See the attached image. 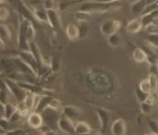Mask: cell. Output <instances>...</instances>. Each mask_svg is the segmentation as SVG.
I'll use <instances>...</instances> for the list:
<instances>
[{
    "label": "cell",
    "mask_w": 158,
    "mask_h": 135,
    "mask_svg": "<svg viewBox=\"0 0 158 135\" xmlns=\"http://www.w3.org/2000/svg\"><path fill=\"white\" fill-rule=\"evenodd\" d=\"M118 5V0L110 3H103L98 1H84L79 6V11L86 13H104L113 9Z\"/></svg>",
    "instance_id": "obj_1"
},
{
    "label": "cell",
    "mask_w": 158,
    "mask_h": 135,
    "mask_svg": "<svg viewBox=\"0 0 158 135\" xmlns=\"http://www.w3.org/2000/svg\"><path fill=\"white\" fill-rule=\"evenodd\" d=\"M41 115L43 118V122L44 124H46L47 127H49L52 131L53 129H58V121L62 115V113H60L58 109L48 107L41 112Z\"/></svg>",
    "instance_id": "obj_2"
},
{
    "label": "cell",
    "mask_w": 158,
    "mask_h": 135,
    "mask_svg": "<svg viewBox=\"0 0 158 135\" xmlns=\"http://www.w3.org/2000/svg\"><path fill=\"white\" fill-rule=\"evenodd\" d=\"M9 92L16 97L18 103L22 102L27 95V90H25L18 83V81H15L14 79H6L4 80Z\"/></svg>",
    "instance_id": "obj_3"
},
{
    "label": "cell",
    "mask_w": 158,
    "mask_h": 135,
    "mask_svg": "<svg viewBox=\"0 0 158 135\" xmlns=\"http://www.w3.org/2000/svg\"><path fill=\"white\" fill-rule=\"evenodd\" d=\"M18 56L22 59L28 65H30L37 74L40 72V69L39 67V62L31 51H20Z\"/></svg>",
    "instance_id": "obj_4"
},
{
    "label": "cell",
    "mask_w": 158,
    "mask_h": 135,
    "mask_svg": "<svg viewBox=\"0 0 158 135\" xmlns=\"http://www.w3.org/2000/svg\"><path fill=\"white\" fill-rule=\"evenodd\" d=\"M120 28L119 21L116 19H108L104 21L100 26V31L103 35L110 36L112 33L118 32Z\"/></svg>",
    "instance_id": "obj_5"
},
{
    "label": "cell",
    "mask_w": 158,
    "mask_h": 135,
    "mask_svg": "<svg viewBox=\"0 0 158 135\" xmlns=\"http://www.w3.org/2000/svg\"><path fill=\"white\" fill-rule=\"evenodd\" d=\"M75 122L70 119L66 118L64 115H61L59 121H58V130L61 132L67 133V134H74L75 133Z\"/></svg>",
    "instance_id": "obj_6"
},
{
    "label": "cell",
    "mask_w": 158,
    "mask_h": 135,
    "mask_svg": "<svg viewBox=\"0 0 158 135\" xmlns=\"http://www.w3.org/2000/svg\"><path fill=\"white\" fill-rule=\"evenodd\" d=\"M27 122L31 128L35 129V130L40 129L44 124L41 113L37 112V111H32L28 115Z\"/></svg>",
    "instance_id": "obj_7"
},
{
    "label": "cell",
    "mask_w": 158,
    "mask_h": 135,
    "mask_svg": "<svg viewBox=\"0 0 158 135\" xmlns=\"http://www.w3.org/2000/svg\"><path fill=\"white\" fill-rule=\"evenodd\" d=\"M110 132L113 135H124L127 133L126 122L122 119H118L111 124Z\"/></svg>",
    "instance_id": "obj_8"
},
{
    "label": "cell",
    "mask_w": 158,
    "mask_h": 135,
    "mask_svg": "<svg viewBox=\"0 0 158 135\" xmlns=\"http://www.w3.org/2000/svg\"><path fill=\"white\" fill-rule=\"evenodd\" d=\"M143 25L140 18H133L130 20L126 25V31L131 34H134L139 32L143 29Z\"/></svg>",
    "instance_id": "obj_9"
},
{
    "label": "cell",
    "mask_w": 158,
    "mask_h": 135,
    "mask_svg": "<svg viewBox=\"0 0 158 135\" xmlns=\"http://www.w3.org/2000/svg\"><path fill=\"white\" fill-rule=\"evenodd\" d=\"M62 114L64 115L66 118L70 119L71 121H73L75 122L76 120H77L80 117V111L77 108L73 107V106H67L64 107L62 110Z\"/></svg>",
    "instance_id": "obj_10"
},
{
    "label": "cell",
    "mask_w": 158,
    "mask_h": 135,
    "mask_svg": "<svg viewBox=\"0 0 158 135\" xmlns=\"http://www.w3.org/2000/svg\"><path fill=\"white\" fill-rule=\"evenodd\" d=\"M97 114H98V117L99 121H100L101 130L103 132H106L107 128L110 124V115H109L108 111H106L104 109H98Z\"/></svg>",
    "instance_id": "obj_11"
},
{
    "label": "cell",
    "mask_w": 158,
    "mask_h": 135,
    "mask_svg": "<svg viewBox=\"0 0 158 135\" xmlns=\"http://www.w3.org/2000/svg\"><path fill=\"white\" fill-rule=\"evenodd\" d=\"M48 13V23L52 28L57 29L61 23L59 15L57 13V11L55 9H51V10H47Z\"/></svg>",
    "instance_id": "obj_12"
},
{
    "label": "cell",
    "mask_w": 158,
    "mask_h": 135,
    "mask_svg": "<svg viewBox=\"0 0 158 135\" xmlns=\"http://www.w3.org/2000/svg\"><path fill=\"white\" fill-rule=\"evenodd\" d=\"M132 58L134 62L138 63H144L148 61V54L145 52V51L142 48H135L132 51Z\"/></svg>",
    "instance_id": "obj_13"
},
{
    "label": "cell",
    "mask_w": 158,
    "mask_h": 135,
    "mask_svg": "<svg viewBox=\"0 0 158 135\" xmlns=\"http://www.w3.org/2000/svg\"><path fill=\"white\" fill-rule=\"evenodd\" d=\"M65 31H66V35L68 39H70L71 41H76L79 39L78 25H76L74 23H69L66 26Z\"/></svg>",
    "instance_id": "obj_14"
},
{
    "label": "cell",
    "mask_w": 158,
    "mask_h": 135,
    "mask_svg": "<svg viewBox=\"0 0 158 135\" xmlns=\"http://www.w3.org/2000/svg\"><path fill=\"white\" fill-rule=\"evenodd\" d=\"M91 133V127L85 121H77L75 124V133L79 135L89 134Z\"/></svg>",
    "instance_id": "obj_15"
},
{
    "label": "cell",
    "mask_w": 158,
    "mask_h": 135,
    "mask_svg": "<svg viewBox=\"0 0 158 135\" xmlns=\"http://www.w3.org/2000/svg\"><path fill=\"white\" fill-rule=\"evenodd\" d=\"M34 18L39 20L40 22L43 23H48V13L47 10L42 6V7H36L32 11Z\"/></svg>",
    "instance_id": "obj_16"
},
{
    "label": "cell",
    "mask_w": 158,
    "mask_h": 135,
    "mask_svg": "<svg viewBox=\"0 0 158 135\" xmlns=\"http://www.w3.org/2000/svg\"><path fill=\"white\" fill-rule=\"evenodd\" d=\"M146 6H147V0H136L131 5V10L133 14L142 15Z\"/></svg>",
    "instance_id": "obj_17"
},
{
    "label": "cell",
    "mask_w": 158,
    "mask_h": 135,
    "mask_svg": "<svg viewBox=\"0 0 158 135\" xmlns=\"http://www.w3.org/2000/svg\"><path fill=\"white\" fill-rule=\"evenodd\" d=\"M52 98V96H51L42 95V96H41V98H40V100L39 104H38V106L36 107V108H35L34 111H37V112L41 113L46 108L49 107V104H50Z\"/></svg>",
    "instance_id": "obj_18"
},
{
    "label": "cell",
    "mask_w": 158,
    "mask_h": 135,
    "mask_svg": "<svg viewBox=\"0 0 158 135\" xmlns=\"http://www.w3.org/2000/svg\"><path fill=\"white\" fill-rule=\"evenodd\" d=\"M18 110V104H14L12 102L5 103V118L10 120V118L15 114Z\"/></svg>",
    "instance_id": "obj_19"
},
{
    "label": "cell",
    "mask_w": 158,
    "mask_h": 135,
    "mask_svg": "<svg viewBox=\"0 0 158 135\" xmlns=\"http://www.w3.org/2000/svg\"><path fill=\"white\" fill-rule=\"evenodd\" d=\"M120 42H121V39H120V36H119L118 32L112 33L110 36H108V43L113 48L118 47L119 44H120Z\"/></svg>",
    "instance_id": "obj_20"
},
{
    "label": "cell",
    "mask_w": 158,
    "mask_h": 135,
    "mask_svg": "<svg viewBox=\"0 0 158 135\" xmlns=\"http://www.w3.org/2000/svg\"><path fill=\"white\" fill-rule=\"evenodd\" d=\"M0 34H1V43H5L6 41H8L11 39L10 30L7 28V26L4 24H1L0 26Z\"/></svg>",
    "instance_id": "obj_21"
},
{
    "label": "cell",
    "mask_w": 158,
    "mask_h": 135,
    "mask_svg": "<svg viewBox=\"0 0 158 135\" xmlns=\"http://www.w3.org/2000/svg\"><path fill=\"white\" fill-rule=\"evenodd\" d=\"M141 110L144 115H150L154 111V104L148 102L147 100L141 102Z\"/></svg>",
    "instance_id": "obj_22"
},
{
    "label": "cell",
    "mask_w": 158,
    "mask_h": 135,
    "mask_svg": "<svg viewBox=\"0 0 158 135\" xmlns=\"http://www.w3.org/2000/svg\"><path fill=\"white\" fill-rule=\"evenodd\" d=\"M138 88L142 90L143 92H144V93H146L148 95H151L152 94V87H151V83L149 81V78H146V79L142 80L139 83Z\"/></svg>",
    "instance_id": "obj_23"
},
{
    "label": "cell",
    "mask_w": 158,
    "mask_h": 135,
    "mask_svg": "<svg viewBox=\"0 0 158 135\" xmlns=\"http://www.w3.org/2000/svg\"><path fill=\"white\" fill-rule=\"evenodd\" d=\"M144 30L148 34H158V24H156L155 22L149 23L144 26Z\"/></svg>",
    "instance_id": "obj_24"
},
{
    "label": "cell",
    "mask_w": 158,
    "mask_h": 135,
    "mask_svg": "<svg viewBox=\"0 0 158 135\" xmlns=\"http://www.w3.org/2000/svg\"><path fill=\"white\" fill-rule=\"evenodd\" d=\"M27 39L29 42H32L34 40V37H35V30H34V27L32 25L31 22H30V24L28 25V28H27Z\"/></svg>",
    "instance_id": "obj_25"
},
{
    "label": "cell",
    "mask_w": 158,
    "mask_h": 135,
    "mask_svg": "<svg viewBox=\"0 0 158 135\" xmlns=\"http://www.w3.org/2000/svg\"><path fill=\"white\" fill-rule=\"evenodd\" d=\"M50 67H51V70L52 72H55V73L58 72L61 69V62H60V60L58 58H56V57H53L52 59Z\"/></svg>",
    "instance_id": "obj_26"
},
{
    "label": "cell",
    "mask_w": 158,
    "mask_h": 135,
    "mask_svg": "<svg viewBox=\"0 0 158 135\" xmlns=\"http://www.w3.org/2000/svg\"><path fill=\"white\" fill-rule=\"evenodd\" d=\"M89 15H90L89 13H86L84 11H79V12H77L75 14V17L78 22H86V20L89 18Z\"/></svg>",
    "instance_id": "obj_27"
},
{
    "label": "cell",
    "mask_w": 158,
    "mask_h": 135,
    "mask_svg": "<svg viewBox=\"0 0 158 135\" xmlns=\"http://www.w3.org/2000/svg\"><path fill=\"white\" fill-rule=\"evenodd\" d=\"M79 28V39L80 38H84L86 34H87V31H88V29H87V25L85 22H79L78 25Z\"/></svg>",
    "instance_id": "obj_28"
},
{
    "label": "cell",
    "mask_w": 158,
    "mask_h": 135,
    "mask_svg": "<svg viewBox=\"0 0 158 135\" xmlns=\"http://www.w3.org/2000/svg\"><path fill=\"white\" fill-rule=\"evenodd\" d=\"M9 16H10L9 9L7 7L4 6H1V8H0V19H1V21L6 20L9 18Z\"/></svg>",
    "instance_id": "obj_29"
},
{
    "label": "cell",
    "mask_w": 158,
    "mask_h": 135,
    "mask_svg": "<svg viewBox=\"0 0 158 135\" xmlns=\"http://www.w3.org/2000/svg\"><path fill=\"white\" fill-rule=\"evenodd\" d=\"M146 40L150 44L158 49V34H148V37Z\"/></svg>",
    "instance_id": "obj_30"
},
{
    "label": "cell",
    "mask_w": 158,
    "mask_h": 135,
    "mask_svg": "<svg viewBox=\"0 0 158 135\" xmlns=\"http://www.w3.org/2000/svg\"><path fill=\"white\" fill-rule=\"evenodd\" d=\"M55 0H42V6L46 10L55 9Z\"/></svg>",
    "instance_id": "obj_31"
},
{
    "label": "cell",
    "mask_w": 158,
    "mask_h": 135,
    "mask_svg": "<svg viewBox=\"0 0 158 135\" xmlns=\"http://www.w3.org/2000/svg\"><path fill=\"white\" fill-rule=\"evenodd\" d=\"M136 96H137V98L139 99L140 102H143V101H145V100L148 98L149 95L146 94V93H144V92H143L142 90L138 88L136 89Z\"/></svg>",
    "instance_id": "obj_32"
},
{
    "label": "cell",
    "mask_w": 158,
    "mask_h": 135,
    "mask_svg": "<svg viewBox=\"0 0 158 135\" xmlns=\"http://www.w3.org/2000/svg\"><path fill=\"white\" fill-rule=\"evenodd\" d=\"M149 128L153 132L154 134H158V121L156 120H151L149 121Z\"/></svg>",
    "instance_id": "obj_33"
},
{
    "label": "cell",
    "mask_w": 158,
    "mask_h": 135,
    "mask_svg": "<svg viewBox=\"0 0 158 135\" xmlns=\"http://www.w3.org/2000/svg\"><path fill=\"white\" fill-rule=\"evenodd\" d=\"M49 107L52 108H54V109H59L60 107H61V102H60L59 99L52 97L51 102H50V104H49Z\"/></svg>",
    "instance_id": "obj_34"
},
{
    "label": "cell",
    "mask_w": 158,
    "mask_h": 135,
    "mask_svg": "<svg viewBox=\"0 0 158 135\" xmlns=\"http://www.w3.org/2000/svg\"><path fill=\"white\" fill-rule=\"evenodd\" d=\"M84 1H98V2H103V3H110V2H114L117 0H78L77 2H84Z\"/></svg>",
    "instance_id": "obj_35"
},
{
    "label": "cell",
    "mask_w": 158,
    "mask_h": 135,
    "mask_svg": "<svg viewBox=\"0 0 158 135\" xmlns=\"http://www.w3.org/2000/svg\"><path fill=\"white\" fill-rule=\"evenodd\" d=\"M0 1H1V3H3V2H4L5 0H0Z\"/></svg>",
    "instance_id": "obj_36"
},
{
    "label": "cell",
    "mask_w": 158,
    "mask_h": 135,
    "mask_svg": "<svg viewBox=\"0 0 158 135\" xmlns=\"http://www.w3.org/2000/svg\"><path fill=\"white\" fill-rule=\"evenodd\" d=\"M157 96H158V90H157Z\"/></svg>",
    "instance_id": "obj_37"
},
{
    "label": "cell",
    "mask_w": 158,
    "mask_h": 135,
    "mask_svg": "<svg viewBox=\"0 0 158 135\" xmlns=\"http://www.w3.org/2000/svg\"><path fill=\"white\" fill-rule=\"evenodd\" d=\"M157 76H158V74H157Z\"/></svg>",
    "instance_id": "obj_38"
}]
</instances>
